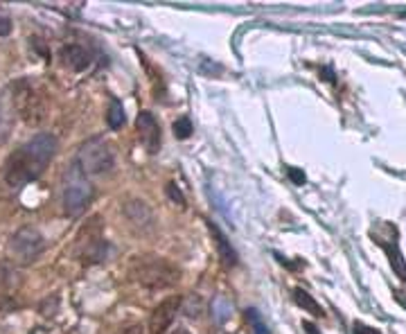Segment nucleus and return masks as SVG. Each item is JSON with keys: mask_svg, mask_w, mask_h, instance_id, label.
I'll list each match as a JSON object with an SVG mask.
<instances>
[{"mask_svg": "<svg viewBox=\"0 0 406 334\" xmlns=\"http://www.w3.org/2000/svg\"><path fill=\"white\" fill-rule=\"evenodd\" d=\"M12 102H14V108H16V113L23 118V122L29 124V127H38V124L45 120V115H48L43 95L27 82L14 84Z\"/></svg>", "mask_w": 406, "mask_h": 334, "instance_id": "5", "label": "nucleus"}, {"mask_svg": "<svg viewBox=\"0 0 406 334\" xmlns=\"http://www.w3.org/2000/svg\"><path fill=\"white\" fill-rule=\"evenodd\" d=\"M167 194H169V199L174 201V204H178V206H185V199H183L181 190L176 188V183H167Z\"/></svg>", "mask_w": 406, "mask_h": 334, "instance_id": "19", "label": "nucleus"}, {"mask_svg": "<svg viewBox=\"0 0 406 334\" xmlns=\"http://www.w3.org/2000/svg\"><path fill=\"white\" fill-rule=\"evenodd\" d=\"M129 276L131 281H136L145 289H169V287H174L178 283L181 271L169 260L147 253V255H136L129 262Z\"/></svg>", "mask_w": 406, "mask_h": 334, "instance_id": "2", "label": "nucleus"}, {"mask_svg": "<svg viewBox=\"0 0 406 334\" xmlns=\"http://www.w3.org/2000/svg\"><path fill=\"white\" fill-rule=\"evenodd\" d=\"M57 147L59 143L52 134H38L32 141L21 145L5 163V181L12 188H21V185L36 181L50 165V160L57 154Z\"/></svg>", "mask_w": 406, "mask_h": 334, "instance_id": "1", "label": "nucleus"}, {"mask_svg": "<svg viewBox=\"0 0 406 334\" xmlns=\"http://www.w3.org/2000/svg\"><path fill=\"white\" fill-rule=\"evenodd\" d=\"M208 228H210V232H213V237H215V242H217V251H219V258L224 262V267H235V264H237L235 248L228 244V239H226L224 232L217 228V224L208 222Z\"/></svg>", "mask_w": 406, "mask_h": 334, "instance_id": "12", "label": "nucleus"}, {"mask_svg": "<svg viewBox=\"0 0 406 334\" xmlns=\"http://www.w3.org/2000/svg\"><path fill=\"white\" fill-rule=\"evenodd\" d=\"M210 312H213V318H215V323H226L228 318L232 316V305H230V300L228 298H224V296H217L213 300V307H210Z\"/></svg>", "mask_w": 406, "mask_h": 334, "instance_id": "14", "label": "nucleus"}, {"mask_svg": "<svg viewBox=\"0 0 406 334\" xmlns=\"http://www.w3.org/2000/svg\"><path fill=\"white\" fill-rule=\"evenodd\" d=\"M124 108H122V102H118V99H111V104H108V111H106V124H108V129H113V131H118L122 129V124H124Z\"/></svg>", "mask_w": 406, "mask_h": 334, "instance_id": "15", "label": "nucleus"}, {"mask_svg": "<svg viewBox=\"0 0 406 334\" xmlns=\"http://www.w3.org/2000/svg\"><path fill=\"white\" fill-rule=\"evenodd\" d=\"M181 296H169L163 302L154 307V312L150 316V332L152 334H165L171 328V321H174L176 312L181 309Z\"/></svg>", "mask_w": 406, "mask_h": 334, "instance_id": "8", "label": "nucleus"}, {"mask_svg": "<svg viewBox=\"0 0 406 334\" xmlns=\"http://www.w3.org/2000/svg\"><path fill=\"white\" fill-rule=\"evenodd\" d=\"M302 328H304V330H307L309 334H318V332H316V328H314V325H311V323H304V325H302Z\"/></svg>", "mask_w": 406, "mask_h": 334, "instance_id": "25", "label": "nucleus"}, {"mask_svg": "<svg viewBox=\"0 0 406 334\" xmlns=\"http://www.w3.org/2000/svg\"><path fill=\"white\" fill-rule=\"evenodd\" d=\"M353 334H379L374 328H368L366 323H355V332Z\"/></svg>", "mask_w": 406, "mask_h": 334, "instance_id": "22", "label": "nucleus"}, {"mask_svg": "<svg viewBox=\"0 0 406 334\" xmlns=\"http://www.w3.org/2000/svg\"><path fill=\"white\" fill-rule=\"evenodd\" d=\"M115 334H145V330L140 328V325H129V328H122V330H118Z\"/></svg>", "mask_w": 406, "mask_h": 334, "instance_id": "23", "label": "nucleus"}, {"mask_svg": "<svg viewBox=\"0 0 406 334\" xmlns=\"http://www.w3.org/2000/svg\"><path fill=\"white\" fill-rule=\"evenodd\" d=\"M77 165L84 174H104V172H111L113 165H115V154H113V147L108 145L104 138H91V141H86L80 152H77Z\"/></svg>", "mask_w": 406, "mask_h": 334, "instance_id": "4", "label": "nucleus"}, {"mask_svg": "<svg viewBox=\"0 0 406 334\" xmlns=\"http://www.w3.org/2000/svg\"><path fill=\"white\" fill-rule=\"evenodd\" d=\"M14 102H12V91H3L0 95V145L7 143V138L12 134L14 127Z\"/></svg>", "mask_w": 406, "mask_h": 334, "instance_id": "11", "label": "nucleus"}, {"mask_svg": "<svg viewBox=\"0 0 406 334\" xmlns=\"http://www.w3.org/2000/svg\"><path fill=\"white\" fill-rule=\"evenodd\" d=\"M165 334H190L185 328H181V325H176V328H171V330H167Z\"/></svg>", "mask_w": 406, "mask_h": 334, "instance_id": "24", "label": "nucleus"}, {"mask_svg": "<svg viewBox=\"0 0 406 334\" xmlns=\"http://www.w3.org/2000/svg\"><path fill=\"white\" fill-rule=\"evenodd\" d=\"M136 129L140 136V143L150 154H156L160 150V127L150 111H140L136 118Z\"/></svg>", "mask_w": 406, "mask_h": 334, "instance_id": "9", "label": "nucleus"}, {"mask_svg": "<svg viewBox=\"0 0 406 334\" xmlns=\"http://www.w3.org/2000/svg\"><path fill=\"white\" fill-rule=\"evenodd\" d=\"M377 244H381L386 248V253H388V260L390 264H393V269H395V274L402 278V281H406V262L402 258V253H400V248H397V239H393V244L390 242H381V239H374Z\"/></svg>", "mask_w": 406, "mask_h": 334, "instance_id": "13", "label": "nucleus"}, {"mask_svg": "<svg viewBox=\"0 0 406 334\" xmlns=\"http://www.w3.org/2000/svg\"><path fill=\"white\" fill-rule=\"evenodd\" d=\"M75 253L84 264H97L106 258V239H104V230H102L99 217H93L86 224V228L80 232Z\"/></svg>", "mask_w": 406, "mask_h": 334, "instance_id": "6", "label": "nucleus"}, {"mask_svg": "<svg viewBox=\"0 0 406 334\" xmlns=\"http://www.w3.org/2000/svg\"><path fill=\"white\" fill-rule=\"evenodd\" d=\"M93 201V185L88 181V176H86L80 165L73 163L68 169H66V176H64V208L70 217H80L84 215L86 208L91 206Z\"/></svg>", "mask_w": 406, "mask_h": 334, "instance_id": "3", "label": "nucleus"}, {"mask_svg": "<svg viewBox=\"0 0 406 334\" xmlns=\"http://www.w3.org/2000/svg\"><path fill=\"white\" fill-rule=\"evenodd\" d=\"M287 172H289V176H291V181H294L296 185H302V183H304V174L300 172V169H294V167H289Z\"/></svg>", "mask_w": 406, "mask_h": 334, "instance_id": "21", "label": "nucleus"}, {"mask_svg": "<svg viewBox=\"0 0 406 334\" xmlns=\"http://www.w3.org/2000/svg\"><path fill=\"white\" fill-rule=\"evenodd\" d=\"M294 300L298 302V305L302 309H307L309 314H314V316H323V309L321 305L309 296V291H304V289H294Z\"/></svg>", "mask_w": 406, "mask_h": 334, "instance_id": "16", "label": "nucleus"}, {"mask_svg": "<svg viewBox=\"0 0 406 334\" xmlns=\"http://www.w3.org/2000/svg\"><path fill=\"white\" fill-rule=\"evenodd\" d=\"M45 242L41 237V232L32 226H23L14 232V237L10 239V255L14 262L19 264H32L38 255L43 253Z\"/></svg>", "mask_w": 406, "mask_h": 334, "instance_id": "7", "label": "nucleus"}, {"mask_svg": "<svg viewBox=\"0 0 406 334\" xmlns=\"http://www.w3.org/2000/svg\"><path fill=\"white\" fill-rule=\"evenodd\" d=\"M192 131H194V127H192L190 118H178V120L174 122V136L181 138V141H185V138H190Z\"/></svg>", "mask_w": 406, "mask_h": 334, "instance_id": "18", "label": "nucleus"}, {"mask_svg": "<svg viewBox=\"0 0 406 334\" xmlns=\"http://www.w3.org/2000/svg\"><path fill=\"white\" fill-rule=\"evenodd\" d=\"M61 61H64L70 71L82 73L91 66V54L86 48H82V45L70 43V45H64V48H61Z\"/></svg>", "mask_w": 406, "mask_h": 334, "instance_id": "10", "label": "nucleus"}, {"mask_svg": "<svg viewBox=\"0 0 406 334\" xmlns=\"http://www.w3.org/2000/svg\"><path fill=\"white\" fill-rule=\"evenodd\" d=\"M12 32V21L0 14V36H7Z\"/></svg>", "mask_w": 406, "mask_h": 334, "instance_id": "20", "label": "nucleus"}, {"mask_svg": "<svg viewBox=\"0 0 406 334\" xmlns=\"http://www.w3.org/2000/svg\"><path fill=\"white\" fill-rule=\"evenodd\" d=\"M244 316H246L248 325L253 328V334H271L269 328H267V323L262 321V316H260V312H257V309H246Z\"/></svg>", "mask_w": 406, "mask_h": 334, "instance_id": "17", "label": "nucleus"}]
</instances>
